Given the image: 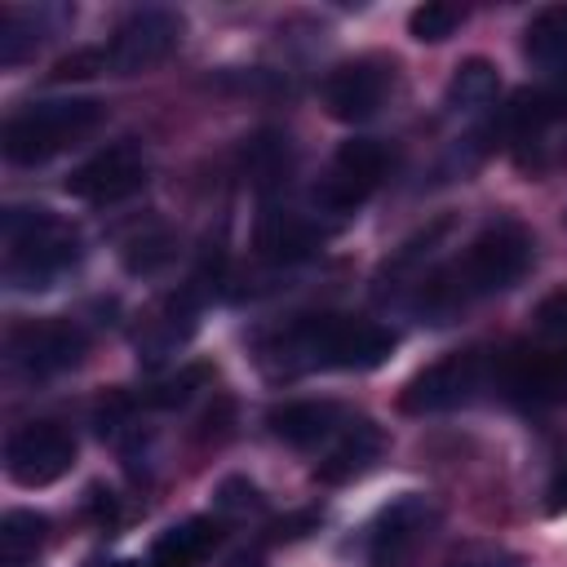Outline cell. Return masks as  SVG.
I'll use <instances>...</instances> for the list:
<instances>
[{"instance_id":"25","label":"cell","mask_w":567,"mask_h":567,"mask_svg":"<svg viewBox=\"0 0 567 567\" xmlns=\"http://www.w3.org/2000/svg\"><path fill=\"white\" fill-rule=\"evenodd\" d=\"M536 323H540L545 332H554V337H563V341H567V288L549 292V297L536 306Z\"/></svg>"},{"instance_id":"12","label":"cell","mask_w":567,"mask_h":567,"mask_svg":"<svg viewBox=\"0 0 567 567\" xmlns=\"http://www.w3.org/2000/svg\"><path fill=\"white\" fill-rule=\"evenodd\" d=\"M492 381L523 408H554L567 403V350L554 354H496Z\"/></svg>"},{"instance_id":"13","label":"cell","mask_w":567,"mask_h":567,"mask_svg":"<svg viewBox=\"0 0 567 567\" xmlns=\"http://www.w3.org/2000/svg\"><path fill=\"white\" fill-rule=\"evenodd\" d=\"M430 523H434V505H430L421 492H408V496L390 501V505L368 523V532H363V549H368L377 563L399 558L408 545L421 540V532H425Z\"/></svg>"},{"instance_id":"18","label":"cell","mask_w":567,"mask_h":567,"mask_svg":"<svg viewBox=\"0 0 567 567\" xmlns=\"http://www.w3.org/2000/svg\"><path fill=\"white\" fill-rule=\"evenodd\" d=\"M496 93H501V75H496V66H492L487 58H465V62L452 71L443 102H447V111H456V115H474V111L492 106Z\"/></svg>"},{"instance_id":"1","label":"cell","mask_w":567,"mask_h":567,"mask_svg":"<svg viewBox=\"0 0 567 567\" xmlns=\"http://www.w3.org/2000/svg\"><path fill=\"white\" fill-rule=\"evenodd\" d=\"M532 257H536V244H532L527 226L514 217H496L465 244V252L456 261H447L439 275H430L421 284L416 310L430 323H447L470 301H483V297L514 288L532 270Z\"/></svg>"},{"instance_id":"24","label":"cell","mask_w":567,"mask_h":567,"mask_svg":"<svg viewBox=\"0 0 567 567\" xmlns=\"http://www.w3.org/2000/svg\"><path fill=\"white\" fill-rule=\"evenodd\" d=\"M447 567H523V558L501 545H465Z\"/></svg>"},{"instance_id":"6","label":"cell","mask_w":567,"mask_h":567,"mask_svg":"<svg viewBox=\"0 0 567 567\" xmlns=\"http://www.w3.org/2000/svg\"><path fill=\"white\" fill-rule=\"evenodd\" d=\"M390 164H394V151L385 142H377V137H350V142H341L337 155H332V164H328V173L315 186V204L323 213H350V208H359L381 186V177L390 173Z\"/></svg>"},{"instance_id":"4","label":"cell","mask_w":567,"mask_h":567,"mask_svg":"<svg viewBox=\"0 0 567 567\" xmlns=\"http://www.w3.org/2000/svg\"><path fill=\"white\" fill-rule=\"evenodd\" d=\"M106 120V106L97 97H49L13 111L4 120V159L9 164H44L89 137Z\"/></svg>"},{"instance_id":"20","label":"cell","mask_w":567,"mask_h":567,"mask_svg":"<svg viewBox=\"0 0 567 567\" xmlns=\"http://www.w3.org/2000/svg\"><path fill=\"white\" fill-rule=\"evenodd\" d=\"M523 53L536 66H563L567 62V4L540 9L523 31Z\"/></svg>"},{"instance_id":"2","label":"cell","mask_w":567,"mask_h":567,"mask_svg":"<svg viewBox=\"0 0 567 567\" xmlns=\"http://www.w3.org/2000/svg\"><path fill=\"white\" fill-rule=\"evenodd\" d=\"M394 332L377 319L359 315H310L288 323L266 354H279L284 372H310V368H332V372H372L390 359Z\"/></svg>"},{"instance_id":"7","label":"cell","mask_w":567,"mask_h":567,"mask_svg":"<svg viewBox=\"0 0 567 567\" xmlns=\"http://www.w3.org/2000/svg\"><path fill=\"white\" fill-rule=\"evenodd\" d=\"M75 465V439L58 421H27L4 443V470L18 487H49Z\"/></svg>"},{"instance_id":"8","label":"cell","mask_w":567,"mask_h":567,"mask_svg":"<svg viewBox=\"0 0 567 567\" xmlns=\"http://www.w3.org/2000/svg\"><path fill=\"white\" fill-rule=\"evenodd\" d=\"M84 350H89V337L71 319H40V323H22L9 332V363L31 381L80 368Z\"/></svg>"},{"instance_id":"10","label":"cell","mask_w":567,"mask_h":567,"mask_svg":"<svg viewBox=\"0 0 567 567\" xmlns=\"http://www.w3.org/2000/svg\"><path fill=\"white\" fill-rule=\"evenodd\" d=\"M142 186H146V151L133 137L93 151L66 177V195H75L84 204H120Z\"/></svg>"},{"instance_id":"23","label":"cell","mask_w":567,"mask_h":567,"mask_svg":"<svg viewBox=\"0 0 567 567\" xmlns=\"http://www.w3.org/2000/svg\"><path fill=\"white\" fill-rule=\"evenodd\" d=\"M266 501H261V492L248 483V478H226L221 487H217V509L221 514H252V509H261Z\"/></svg>"},{"instance_id":"22","label":"cell","mask_w":567,"mask_h":567,"mask_svg":"<svg viewBox=\"0 0 567 567\" xmlns=\"http://www.w3.org/2000/svg\"><path fill=\"white\" fill-rule=\"evenodd\" d=\"M461 22H465V9H456V4H421V9L408 13V31H412V40H421V44L447 40Z\"/></svg>"},{"instance_id":"14","label":"cell","mask_w":567,"mask_h":567,"mask_svg":"<svg viewBox=\"0 0 567 567\" xmlns=\"http://www.w3.org/2000/svg\"><path fill=\"white\" fill-rule=\"evenodd\" d=\"M385 452V434L377 421L368 416H350L337 434V443L328 447V456L315 465V478L319 483H350L354 474H363L377 456Z\"/></svg>"},{"instance_id":"17","label":"cell","mask_w":567,"mask_h":567,"mask_svg":"<svg viewBox=\"0 0 567 567\" xmlns=\"http://www.w3.org/2000/svg\"><path fill=\"white\" fill-rule=\"evenodd\" d=\"M66 13L62 9H4L0 13V62H22Z\"/></svg>"},{"instance_id":"19","label":"cell","mask_w":567,"mask_h":567,"mask_svg":"<svg viewBox=\"0 0 567 567\" xmlns=\"http://www.w3.org/2000/svg\"><path fill=\"white\" fill-rule=\"evenodd\" d=\"M49 540V518L35 509H9L0 518V567H31Z\"/></svg>"},{"instance_id":"9","label":"cell","mask_w":567,"mask_h":567,"mask_svg":"<svg viewBox=\"0 0 567 567\" xmlns=\"http://www.w3.org/2000/svg\"><path fill=\"white\" fill-rule=\"evenodd\" d=\"M177 40H182V18L173 9H137L115 27L111 44L102 49V66L120 75L151 71L177 49Z\"/></svg>"},{"instance_id":"11","label":"cell","mask_w":567,"mask_h":567,"mask_svg":"<svg viewBox=\"0 0 567 567\" xmlns=\"http://www.w3.org/2000/svg\"><path fill=\"white\" fill-rule=\"evenodd\" d=\"M390 62L381 58H354V62H341L332 66V75L323 80V106L332 120H346V124H359V120H372L390 93Z\"/></svg>"},{"instance_id":"15","label":"cell","mask_w":567,"mask_h":567,"mask_svg":"<svg viewBox=\"0 0 567 567\" xmlns=\"http://www.w3.org/2000/svg\"><path fill=\"white\" fill-rule=\"evenodd\" d=\"M346 408L332 399H297L270 412V434L284 439L288 447H315L323 439H337L346 425Z\"/></svg>"},{"instance_id":"3","label":"cell","mask_w":567,"mask_h":567,"mask_svg":"<svg viewBox=\"0 0 567 567\" xmlns=\"http://www.w3.org/2000/svg\"><path fill=\"white\" fill-rule=\"evenodd\" d=\"M84 257L80 230L49 208H4V284L18 292L53 288Z\"/></svg>"},{"instance_id":"16","label":"cell","mask_w":567,"mask_h":567,"mask_svg":"<svg viewBox=\"0 0 567 567\" xmlns=\"http://www.w3.org/2000/svg\"><path fill=\"white\" fill-rule=\"evenodd\" d=\"M217 540H221L217 518H182L155 536L146 567H199L217 549Z\"/></svg>"},{"instance_id":"5","label":"cell","mask_w":567,"mask_h":567,"mask_svg":"<svg viewBox=\"0 0 567 567\" xmlns=\"http://www.w3.org/2000/svg\"><path fill=\"white\" fill-rule=\"evenodd\" d=\"M492 372H496V359L483 354V350H456V354H443L439 363L421 368V372L403 385L399 408L412 412V416L465 408V403L478 399V390H487Z\"/></svg>"},{"instance_id":"21","label":"cell","mask_w":567,"mask_h":567,"mask_svg":"<svg viewBox=\"0 0 567 567\" xmlns=\"http://www.w3.org/2000/svg\"><path fill=\"white\" fill-rule=\"evenodd\" d=\"M190 328H195V310H190V301L182 297H173V306H168V315H159V319H151V328L137 337V354L146 359V363H159L164 354H173L186 337H190Z\"/></svg>"}]
</instances>
